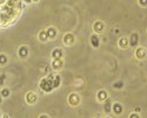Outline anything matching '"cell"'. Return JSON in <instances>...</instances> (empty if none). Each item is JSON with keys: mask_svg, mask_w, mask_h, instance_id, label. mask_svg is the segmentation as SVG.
Wrapping results in <instances>:
<instances>
[{"mask_svg": "<svg viewBox=\"0 0 147 118\" xmlns=\"http://www.w3.org/2000/svg\"><path fill=\"white\" fill-rule=\"evenodd\" d=\"M129 118H138V116H137V115H134V113H132V115L129 116Z\"/></svg>", "mask_w": 147, "mask_h": 118, "instance_id": "25", "label": "cell"}, {"mask_svg": "<svg viewBox=\"0 0 147 118\" xmlns=\"http://www.w3.org/2000/svg\"><path fill=\"white\" fill-rule=\"evenodd\" d=\"M30 54V50H28V47L26 45H21L19 46V49H18V57L20 59H26Z\"/></svg>", "mask_w": 147, "mask_h": 118, "instance_id": "4", "label": "cell"}, {"mask_svg": "<svg viewBox=\"0 0 147 118\" xmlns=\"http://www.w3.org/2000/svg\"><path fill=\"white\" fill-rule=\"evenodd\" d=\"M59 58H63V50L57 47L52 51V59H59Z\"/></svg>", "mask_w": 147, "mask_h": 118, "instance_id": "13", "label": "cell"}, {"mask_svg": "<svg viewBox=\"0 0 147 118\" xmlns=\"http://www.w3.org/2000/svg\"><path fill=\"white\" fill-rule=\"evenodd\" d=\"M80 102H81V99L78 93H71L68 96V103L71 106H78L80 104Z\"/></svg>", "mask_w": 147, "mask_h": 118, "instance_id": "3", "label": "cell"}, {"mask_svg": "<svg viewBox=\"0 0 147 118\" xmlns=\"http://www.w3.org/2000/svg\"><path fill=\"white\" fill-rule=\"evenodd\" d=\"M46 33H47V37L48 39H54L57 37V28H54L53 26H50V27H47L46 28Z\"/></svg>", "mask_w": 147, "mask_h": 118, "instance_id": "9", "label": "cell"}, {"mask_svg": "<svg viewBox=\"0 0 147 118\" xmlns=\"http://www.w3.org/2000/svg\"><path fill=\"white\" fill-rule=\"evenodd\" d=\"M119 47H121V49H127V46H128V39L127 38H120L119 39Z\"/></svg>", "mask_w": 147, "mask_h": 118, "instance_id": "17", "label": "cell"}, {"mask_svg": "<svg viewBox=\"0 0 147 118\" xmlns=\"http://www.w3.org/2000/svg\"><path fill=\"white\" fill-rule=\"evenodd\" d=\"M3 100H4V98H3L1 96H0V104H1V103H3Z\"/></svg>", "mask_w": 147, "mask_h": 118, "instance_id": "27", "label": "cell"}, {"mask_svg": "<svg viewBox=\"0 0 147 118\" xmlns=\"http://www.w3.org/2000/svg\"><path fill=\"white\" fill-rule=\"evenodd\" d=\"M91 45H92L93 47H95V49H98V47H99V45H100V39H99V37H98L96 33L91 35Z\"/></svg>", "mask_w": 147, "mask_h": 118, "instance_id": "10", "label": "cell"}, {"mask_svg": "<svg viewBox=\"0 0 147 118\" xmlns=\"http://www.w3.org/2000/svg\"><path fill=\"white\" fill-rule=\"evenodd\" d=\"M105 118H111V117H105Z\"/></svg>", "mask_w": 147, "mask_h": 118, "instance_id": "30", "label": "cell"}, {"mask_svg": "<svg viewBox=\"0 0 147 118\" xmlns=\"http://www.w3.org/2000/svg\"><path fill=\"white\" fill-rule=\"evenodd\" d=\"M96 99L99 100L100 103H104L106 99H108V93H107V91H105V90L98 91V93H96Z\"/></svg>", "mask_w": 147, "mask_h": 118, "instance_id": "8", "label": "cell"}, {"mask_svg": "<svg viewBox=\"0 0 147 118\" xmlns=\"http://www.w3.org/2000/svg\"><path fill=\"white\" fill-rule=\"evenodd\" d=\"M53 78H54L53 75H48L47 77H45L40 80L39 86L44 92H51L52 90H54L53 89Z\"/></svg>", "mask_w": 147, "mask_h": 118, "instance_id": "1", "label": "cell"}, {"mask_svg": "<svg viewBox=\"0 0 147 118\" xmlns=\"http://www.w3.org/2000/svg\"><path fill=\"white\" fill-rule=\"evenodd\" d=\"M5 81H6V75L1 73V75H0V87L5 86Z\"/></svg>", "mask_w": 147, "mask_h": 118, "instance_id": "21", "label": "cell"}, {"mask_svg": "<svg viewBox=\"0 0 147 118\" xmlns=\"http://www.w3.org/2000/svg\"><path fill=\"white\" fill-rule=\"evenodd\" d=\"M112 105H113V103L109 100V99H106L105 102H104V111L106 112V113H111L112 112Z\"/></svg>", "mask_w": 147, "mask_h": 118, "instance_id": "12", "label": "cell"}, {"mask_svg": "<svg viewBox=\"0 0 147 118\" xmlns=\"http://www.w3.org/2000/svg\"><path fill=\"white\" fill-rule=\"evenodd\" d=\"M64 66V60L63 58H59V59H53L52 60V68L54 71H60Z\"/></svg>", "mask_w": 147, "mask_h": 118, "instance_id": "6", "label": "cell"}, {"mask_svg": "<svg viewBox=\"0 0 147 118\" xmlns=\"http://www.w3.org/2000/svg\"><path fill=\"white\" fill-rule=\"evenodd\" d=\"M39 118H50L47 115H41V116H39Z\"/></svg>", "mask_w": 147, "mask_h": 118, "instance_id": "24", "label": "cell"}, {"mask_svg": "<svg viewBox=\"0 0 147 118\" xmlns=\"http://www.w3.org/2000/svg\"><path fill=\"white\" fill-rule=\"evenodd\" d=\"M60 84H61V77L60 76H54V78H53V89H58L59 86H60Z\"/></svg>", "mask_w": 147, "mask_h": 118, "instance_id": "18", "label": "cell"}, {"mask_svg": "<svg viewBox=\"0 0 147 118\" xmlns=\"http://www.w3.org/2000/svg\"><path fill=\"white\" fill-rule=\"evenodd\" d=\"M64 44L66 45V46H71V45H73L74 44V41H76V38H74V34L73 33H66L65 35H64Z\"/></svg>", "mask_w": 147, "mask_h": 118, "instance_id": "5", "label": "cell"}, {"mask_svg": "<svg viewBox=\"0 0 147 118\" xmlns=\"http://www.w3.org/2000/svg\"><path fill=\"white\" fill-rule=\"evenodd\" d=\"M1 118H9L7 115H5V113H3V116H1Z\"/></svg>", "mask_w": 147, "mask_h": 118, "instance_id": "26", "label": "cell"}, {"mask_svg": "<svg viewBox=\"0 0 147 118\" xmlns=\"http://www.w3.org/2000/svg\"><path fill=\"white\" fill-rule=\"evenodd\" d=\"M113 87L114 89H122V87H124V81H115L114 83V84H113Z\"/></svg>", "mask_w": 147, "mask_h": 118, "instance_id": "22", "label": "cell"}, {"mask_svg": "<svg viewBox=\"0 0 147 118\" xmlns=\"http://www.w3.org/2000/svg\"><path fill=\"white\" fill-rule=\"evenodd\" d=\"M0 89H1V87H0Z\"/></svg>", "mask_w": 147, "mask_h": 118, "instance_id": "32", "label": "cell"}, {"mask_svg": "<svg viewBox=\"0 0 147 118\" xmlns=\"http://www.w3.org/2000/svg\"><path fill=\"white\" fill-rule=\"evenodd\" d=\"M21 1H24V3H26V4H32L33 1L32 0H21Z\"/></svg>", "mask_w": 147, "mask_h": 118, "instance_id": "23", "label": "cell"}, {"mask_svg": "<svg viewBox=\"0 0 147 118\" xmlns=\"http://www.w3.org/2000/svg\"><path fill=\"white\" fill-rule=\"evenodd\" d=\"M0 96H1L4 99L9 98V96H11V90H9L8 87H6V86H3L1 89H0Z\"/></svg>", "mask_w": 147, "mask_h": 118, "instance_id": "11", "label": "cell"}, {"mask_svg": "<svg viewBox=\"0 0 147 118\" xmlns=\"http://www.w3.org/2000/svg\"><path fill=\"white\" fill-rule=\"evenodd\" d=\"M25 102L28 105H34L36 102H38V94H36L34 91H28L25 94Z\"/></svg>", "mask_w": 147, "mask_h": 118, "instance_id": "2", "label": "cell"}, {"mask_svg": "<svg viewBox=\"0 0 147 118\" xmlns=\"http://www.w3.org/2000/svg\"><path fill=\"white\" fill-rule=\"evenodd\" d=\"M1 116H3V112H1V111H0V118H1Z\"/></svg>", "mask_w": 147, "mask_h": 118, "instance_id": "29", "label": "cell"}, {"mask_svg": "<svg viewBox=\"0 0 147 118\" xmlns=\"http://www.w3.org/2000/svg\"><path fill=\"white\" fill-rule=\"evenodd\" d=\"M32 1H33V3H39L40 0H32Z\"/></svg>", "mask_w": 147, "mask_h": 118, "instance_id": "28", "label": "cell"}, {"mask_svg": "<svg viewBox=\"0 0 147 118\" xmlns=\"http://www.w3.org/2000/svg\"><path fill=\"white\" fill-rule=\"evenodd\" d=\"M112 112H114L115 115H120L122 112V106L120 103H114L112 105Z\"/></svg>", "mask_w": 147, "mask_h": 118, "instance_id": "15", "label": "cell"}, {"mask_svg": "<svg viewBox=\"0 0 147 118\" xmlns=\"http://www.w3.org/2000/svg\"><path fill=\"white\" fill-rule=\"evenodd\" d=\"M104 30H105V24H104L102 21H95V22L93 24V31H94L96 34L104 32Z\"/></svg>", "mask_w": 147, "mask_h": 118, "instance_id": "7", "label": "cell"}, {"mask_svg": "<svg viewBox=\"0 0 147 118\" xmlns=\"http://www.w3.org/2000/svg\"><path fill=\"white\" fill-rule=\"evenodd\" d=\"M96 118H100V117H96Z\"/></svg>", "mask_w": 147, "mask_h": 118, "instance_id": "31", "label": "cell"}, {"mask_svg": "<svg viewBox=\"0 0 147 118\" xmlns=\"http://www.w3.org/2000/svg\"><path fill=\"white\" fill-rule=\"evenodd\" d=\"M132 46H136L137 45V43H138V34L137 33H133L132 35H131V40L128 41Z\"/></svg>", "mask_w": 147, "mask_h": 118, "instance_id": "20", "label": "cell"}, {"mask_svg": "<svg viewBox=\"0 0 147 118\" xmlns=\"http://www.w3.org/2000/svg\"><path fill=\"white\" fill-rule=\"evenodd\" d=\"M38 39H39L41 43H46V41L48 40V37H47L46 30H41V31L38 33Z\"/></svg>", "mask_w": 147, "mask_h": 118, "instance_id": "16", "label": "cell"}, {"mask_svg": "<svg viewBox=\"0 0 147 118\" xmlns=\"http://www.w3.org/2000/svg\"><path fill=\"white\" fill-rule=\"evenodd\" d=\"M9 62L8 56L6 53H0V66H6Z\"/></svg>", "mask_w": 147, "mask_h": 118, "instance_id": "14", "label": "cell"}, {"mask_svg": "<svg viewBox=\"0 0 147 118\" xmlns=\"http://www.w3.org/2000/svg\"><path fill=\"white\" fill-rule=\"evenodd\" d=\"M136 56H137V58L138 59H142V58H145V50L144 49H141V47H138L137 49V51H136Z\"/></svg>", "mask_w": 147, "mask_h": 118, "instance_id": "19", "label": "cell"}]
</instances>
